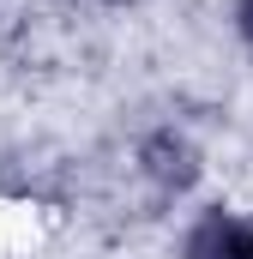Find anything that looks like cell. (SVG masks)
I'll return each mask as SVG.
<instances>
[{"mask_svg":"<svg viewBox=\"0 0 253 259\" xmlns=\"http://www.w3.org/2000/svg\"><path fill=\"white\" fill-rule=\"evenodd\" d=\"M181 259H253V223L241 211H205L181 241Z\"/></svg>","mask_w":253,"mask_h":259,"instance_id":"obj_1","label":"cell"},{"mask_svg":"<svg viewBox=\"0 0 253 259\" xmlns=\"http://www.w3.org/2000/svg\"><path fill=\"white\" fill-rule=\"evenodd\" d=\"M235 24H241V36L253 42V0H235Z\"/></svg>","mask_w":253,"mask_h":259,"instance_id":"obj_3","label":"cell"},{"mask_svg":"<svg viewBox=\"0 0 253 259\" xmlns=\"http://www.w3.org/2000/svg\"><path fill=\"white\" fill-rule=\"evenodd\" d=\"M139 163H145V175L163 193H187L193 181H199V151H193L181 133H151L145 151H139Z\"/></svg>","mask_w":253,"mask_h":259,"instance_id":"obj_2","label":"cell"}]
</instances>
